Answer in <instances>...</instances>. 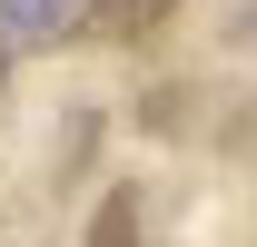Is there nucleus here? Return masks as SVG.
<instances>
[{"instance_id": "obj_1", "label": "nucleus", "mask_w": 257, "mask_h": 247, "mask_svg": "<svg viewBox=\"0 0 257 247\" xmlns=\"http://www.w3.org/2000/svg\"><path fill=\"white\" fill-rule=\"evenodd\" d=\"M99 0H0V50H60L89 30Z\"/></svg>"}]
</instances>
